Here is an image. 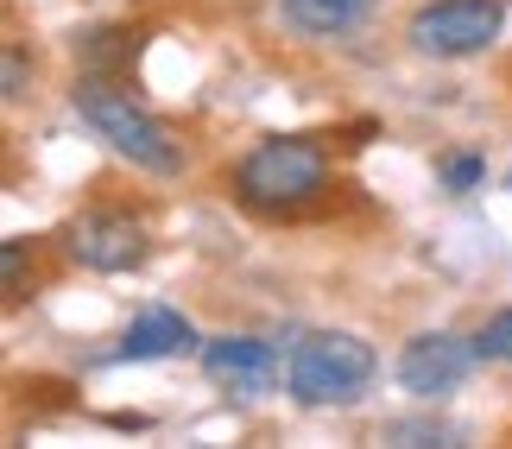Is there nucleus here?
<instances>
[{
    "instance_id": "nucleus-15",
    "label": "nucleus",
    "mask_w": 512,
    "mask_h": 449,
    "mask_svg": "<svg viewBox=\"0 0 512 449\" xmlns=\"http://www.w3.org/2000/svg\"><path fill=\"white\" fill-rule=\"evenodd\" d=\"M506 190H512V171H506Z\"/></svg>"
},
{
    "instance_id": "nucleus-10",
    "label": "nucleus",
    "mask_w": 512,
    "mask_h": 449,
    "mask_svg": "<svg viewBox=\"0 0 512 449\" xmlns=\"http://www.w3.org/2000/svg\"><path fill=\"white\" fill-rule=\"evenodd\" d=\"M437 184L449 190V197H468V190L487 184V159H481V152H443V159H437Z\"/></svg>"
},
{
    "instance_id": "nucleus-3",
    "label": "nucleus",
    "mask_w": 512,
    "mask_h": 449,
    "mask_svg": "<svg viewBox=\"0 0 512 449\" xmlns=\"http://www.w3.org/2000/svg\"><path fill=\"white\" fill-rule=\"evenodd\" d=\"M373 374H380L373 342L348 336V329H310V336L291 348V361H285L291 399L310 405V412H323V405H354L373 386Z\"/></svg>"
},
{
    "instance_id": "nucleus-14",
    "label": "nucleus",
    "mask_w": 512,
    "mask_h": 449,
    "mask_svg": "<svg viewBox=\"0 0 512 449\" xmlns=\"http://www.w3.org/2000/svg\"><path fill=\"white\" fill-rule=\"evenodd\" d=\"M26 95V51L7 45V102H19Z\"/></svg>"
},
{
    "instance_id": "nucleus-9",
    "label": "nucleus",
    "mask_w": 512,
    "mask_h": 449,
    "mask_svg": "<svg viewBox=\"0 0 512 449\" xmlns=\"http://www.w3.org/2000/svg\"><path fill=\"white\" fill-rule=\"evenodd\" d=\"M279 13L291 19L298 32H348V26H361V19L373 13V0H279Z\"/></svg>"
},
{
    "instance_id": "nucleus-11",
    "label": "nucleus",
    "mask_w": 512,
    "mask_h": 449,
    "mask_svg": "<svg viewBox=\"0 0 512 449\" xmlns=\"http://www.w3.org/2000/svg\"><path fill=\"white\" fill-rule=\"evenodd\" d=\"M481 348V361H512V304L500 310V317H487V329L475 336Z\"/></svg>"
},
{
    "instance_id": "nucleus-6",
    "label": "nucleus",
    "mask_w": 512,
    "mask_h": 449,
    "mask_svg": "<svg viewBox=\"0 0 512 449\" xmlns=\"http://www.w3.org/2000/svg\"><path fill=\"white\" fill-rule=\"evenodd\" d=\"M475 361H481L475 342L449 336V329H424V336H411L399 348V367H392V374H399V386L411 399H443L475 374Z\"/></svg>"
},
{
    "instance_id": "nucleus-1",
    "label": "nucleus",
    "mask_w": 512,
    "mask_h": 449,
    "mask_svg": "<svg viewBox=\"0 0 512 449\" xmlns=\"http://www.w3.org/2000/svg\"><path fill=\"white\" fill-rule=\"evenodd\" d=\"M70 108L83 114V127L95 133V140H108L121 159H133L140 171H152V178H177V171H184V146L171 140V127L159 121V114H146L121 83L83 76V83L70 89Z\"/></svg>"
},
{
    "instance_id": "nucleus-7",
    "label": "nucleus",
    "mask_w": 512,
    "mask_h": 449,
    "mask_svg": "<svg viewBox=\"0 0 512 449\" xmlns=\"http://www.w3.org/2000/svg\"><path fill=\"white\" fill-rule=\"evenodd\" d=\"M203 374L222 386V393L260 399V393L279 386V348L266 336H215V342H203Z\"/></svg>"
},
{
    "instance_id": "nucleus-4",
    "label": "nucleus",
    "mask_w": 512,
    "mask_h": 449,
    "mask_svg": "<svg viewBox=\"0 0 512 449\" xmlns=\"http://www.w3.org/2000/svg\"><path fill=\"white\" fill-rule=\"evenodd\" d=\"M506 0H424L405 19V38L418 57H475L500 38Z\"/></svg>"
},
{
    "instance_id": "nucleus-12",
    "label": "nucleus",
    "mask_w": 512,
    "mask_h": 449,
    "mask_svg": "<svg viewBox=\"0 0 512 449\" xmlns=\"http://www.w3.org/2000/svg\"><path fill=\"white\" fill-rule=\"evenodd\" d=\"M114 38H121V32H89V64H114V57H127V45H114Z\"/></svg>"
},
{
    "instance_id": "nucleus-8",
    "label": "nucleus",
    "mask_w": 512,
    "mask_h": 449,
    "mask_svg": "<svg viewBox=\"0 0 512 449\" xmlns=\"http://www.w3.org/2000/svg\"><path fill=\"white\" fill-rule=\"evenodd\" d=\"M184 348H196L190 317H184V310H171V304H152V310H140V317L127 323L114 361H165V355H184Z\"/></svg>"
},
{
    "instance_id": "nucleus-13",
    "label": "nucleus",
    "mask_w": 512,
    "mask_h": 449,
    "mask_svg": "<svg viewBox=\"0 0 512 449\" xmlns=\"http://www.w3.org/2000/svg\"><path fill=\"white\" fill-rule=\"evenodd\" d=\"M0 266H7V291H19V279H26V241L0 247Z\"/></svg>"
},
{
    "instance_id": "nucleus-2",
    "label": "nucleus",
    "mask_w": 512,
    "mask_h": 449,
    "mask_svg": "<svg viewBox=\"0 0 512 449\" xmlns=\"http://www.w3.org/2000/svg\"><path fill=\"white\" fill-rule=\"evenodd\" d=\"M329 184V152L304 133H272L234 165V197L260 216H291V209L317 203Z\"/></svg>"
},
{
    "instance_id": "nucleus-5",
    "label": "nucleus",
    "mask_w": 512,
    "mask_h": 449,
    "mask_svg": "<svg viewBox=\"0 0 512 449\" xmlns=\"http://www.w3.org/2000/svg\"><path fill=\"white\" fill-rule=\"evenodd\" d=\"M64 247L76 266L89 272H133L146 260V222L127 216V209H83L70 228H64Z\"/></svg>"
}]
</instances>
